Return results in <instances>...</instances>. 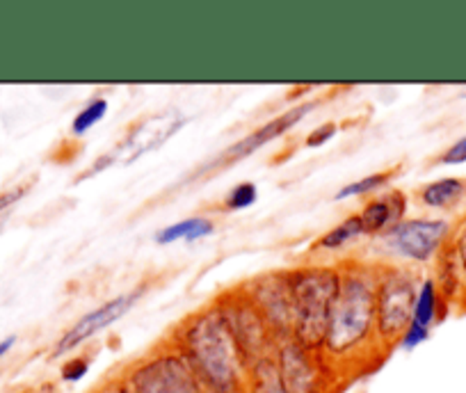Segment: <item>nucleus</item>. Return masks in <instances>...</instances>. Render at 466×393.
Instances as JSON below:
<instances>
[{"mask_svg": "<svg viewBox=\"0 0 466 393\" xmlns=\"http://www.w3.org/2000/svg\"><path fill=\"white\" fill-rule=\"evenodd\" d=\"M340 288L331 309L322 357L340 379L382 361L375 318L378 261L348 258L339 263Z\"/></svg>", "mask_w": 466, "mask_h": 393, "instance_id": "obj_1", "label": "nucleus"}, {"mask_svg": "<svg viewBox=\"0 0 466 393\" xmlns=\"http://www.w3.org/2000/svg\"><path fill=\"white\" fill-rule=\"evenodd\" d=\"M208 393H245L248 368L219 307L208 302L169 334Z\"/></svg>", "mask_w": 466, "mask_h": 393, "instance_id": "obj_2", "label": "nucleus"}, {"mask_svg": "<svg viewBox=\"0 0 466 393\" xmlns=\"http://www.w3.org/2000/svg\"><path fill=\"white\" fill-rule=\"evenodd\" d=\"M293 300L290 338L311 352H322L331 309L340 288L339 263H304L286 270Z\"/></svg>", "mask_w": 466, "mask_h": 393, "instance_id": "obj_3", "label": "nucleus"}, {"mask_svg": "<svg viewBox=\"0 0 466 393\" xmlns=\"http://www.w3.org/2000/svg\"><path fill=\"white\" fill-rule=\"evenodd\" d=\"M419 286V275L411 267L378 261V290H375L378 318H375V329H378V341L384 355L396 350L402 334L410 328Z\"/></svg>", "mask_w": 466, "mask_h": 393, "instance_id": "obj_4", "label": "nucleus"}, {"mask_svg": "<svg viewBox=\"0 0 466 393\" xmlns=\"http://www.w3.org/2000/svg\"><path fill=\"white\" fill-rule=\"evenodd\" d=\"M128 393H208L190 361L169 338L119 373Z\"/></svg>", "mask_w": 466, "mask_h": 393, "instance_id": "obj_5", "label": "nucleus"}, {"mask_svg": "<svg viewBox=\"0 0 466 393\" xmlns=\"http://www.w3.org/2000/svg\"><path fill=\"white\" fill-rule=\"evenodd\" d=\"M186 122L187 117L181 113V110H165V113H154V115H147V117H140L137 122H133L131 126L127 128L122 140L116 142L107 154L98 156L87 172L80 174L78 181L96 176L98 172L112 167L115 163H124V165L136 163L137 158L160 149L165 142L172 140V137L186 126Z\"/></svg>", "mask_w": 466, "mask_h": 393, "instance_id": "obj_6", "label": "nucleus"}, {"mask_svg": "<svg viewBox=\"0 0 466 393\" xmlns=\"http://www.w3.org/2000/svg\"><path fill=\"white\" fill-rule=\"evenodd\" d=\"M215 305L222 311L228 332L238 346L245 364L252 366L254 361L263 359V357L275 355V348L279 341L275 338L270 325L266 323L257 305L249 300L243 286H236V288L215 297Z\"/></svg>", "mask_w": 466, "mask_h": 393, "instance_id": "obj_7", "label": "nucleus"}, {"mask_svg": "<svg viewBox=\"0 0 466 393\" xmlns=\"http://www.w3.org/2000/svg\"><path fill=\"white\" fill-rule=\"evenodd\" d=\"M275 359L289 393H334L340 382L322 352L307 350L293 338L277 343Z\"/></svg>", "mask_w": 466, "mask_h": 393, "instance_id": "obj_8", "label": "nucleus"}, {"mask_svg": "<svg viewBox=\"0 0 466 393\" xmlns=\"http://www.w3.org/2000/svg\"><path fill=\"white\" fill-rule=\"evenodd\" d=\"M318 106H320V101H318V98H311V101H304V104H299V106H295V108H289L286 113L277 115L275 119H270V122H266L263 126H258L257 131L248 133V136L240 137L238 142H233L231 146H227L222 154L215 156L213 160H208L206 165H201V167L197 169L190 178H208V176H213V174L222 172V169L231 167V165L240 163V160L249 158V156L257 154L261 146L270 145L272 140L286 136L290 128L298 126V124L302 122V119L307 117L311 110H316Z\"/></svg>", "mask_w": 466, "mask_h": 393, "instance_id": "obj_9", "label": "nucleus"}, {"mask_svg": "<svg viewBox=\"0 0 466 393\" xmlns=\"http://www.w3.org/2000/svg\"><path fill=\"white\" fill-rule=\"evenodd\" d=\"M451 222L439 217H419V220H402L400 225L380 236V240L393 257L411 263H428L437 258L443 245L451 240Z\"/></svg>", "mask_w": 466, "mask_h": 393, "instance_id": "obj_10", "label": "nucleus"}, {"mask_svg": "<svg viewBox=\"0 0 466 393\" xmlns=\"http://www.w3.org/2000/svg\"><path fill=\"white\" fill-rule=\"evenodd\" d=\"M147 290H149V281H145V284H137L136 288L127 290V293L116 295V297L103 302V305H98L96 309H92L89 314H85L80 320H76V323L71 325V328L66 329L60 338H57L56 346H53V352H51L53 359H60V357L69 355V352H74L76 348L83 346L85 341H89L92 337H96L98 332L112 328L116 320H122L124 316H127L128 311L137 305V302H140V297H145Z\"/></svg>", "mask_w": 466, "mask_h": 393, "instance_id": "obj_11", "label": "nucleus"}, {"mask_svg": "<svg viewBox=\"0 0 466 393\" xmlns=\"http://www.w3.org/2000/svg\"><path fill=\"white\" fill-rule=\"evenodd\" d=\"M245 293L257 305L266 323L270 325L277 341L290 338L293 334V300H290V286L286 270L261 275L252 281H245Z\"/></svg>", "mask_w": 466, "mask_h": 393, "instance_id": "obj_12", "label": "nucleus"}, {"mask_svg": "<svg viewBox=\"0 0 466 393\" xmlns=\"http://www.w3.org/2000/svg\"><path fill=\"white\" fill-rule=\"evenodd\" d=\"M410 202L407 195L398 187L384 192L382 196H375L360 211L361 227H364V236H382L387 234L391 227L400 225L405 220V213Z\"/></svg>", "mask_w": 466, "mask_h": 393, "instance_id": "obj_13", "label": "nucleus"}, {"mask_svg": "<svg viewBox=\"0 0 466 393\" xmlns=\"http://www.w3.org/2000/svg\"><path fill=\"white\" fill-rule=\"evenodd\" d=\"M446 311H448V302L441 297L434 279L432 277H425L419 286V295H416L411 323H414L416 328L432 332V325H437L439 320L446 316Z\"/></svg>", "mask_w": 466, "mask_h": 393, "instance_id": "obj_14", "label": "nucleus"}, {"mask_svg": "<svg viewBox=\"0 0 466 393\" xmlns=\"http://www.w3.org/2000/svg\"><path fill=\"white\" fill-rule=\"evenodd\" d=\"M466 181L457 176L439 178V181L425 183L419 190V202L428 208H452L464 199Z\"/></svg>", "mask_w": 466, "mask_h": 393, "instance_id": "obj_15", "label": "nucleus"}, {"mask_svg": "<svg viewBox=\"0 0 466 393\" xmlns=\"http://www.w3.org/2000/svg\"><path fill=\"white\" fill-rule=\"evenodd\" d=\"M245 393H289L284 379H281L275 355L263 357V359L254 361L249 366Z\"/></svg>", "mask_w": 466, "mask_h": 393, "instance_id": "obj_16", "label": "nucleus"}, {"mask_svg": "<svg viewBox=\"0 0 466 393\" xmlns=\"http://www.w3.org/2000/svg\"><path fill=\"white\" fill-rule=\"evenodd\" d=\"M215 231V222L208 217H186V220L172 222V225L163 227V229L156 234V243L158 245H172L178 240H186V243H195V240L206 238Z\"/></svg>", "mask_w": 466, "mask_h": 393, "instance_id": "obj_17", "label": "nucleus"}, {"mask_svg": "<svg viewBox=\"0 0 466 393\" xmlns=\"http://www.w3.org/2000/svg\"><path fill=\"white\" fill-rule=\"evenodd\" d=\"M364 236V227H361L360 213H352V216L345 217L343 222H339L336 227H331L327 234H322L320 238L313 243V249L318 252H336V249L345 247L352 240L361 238Z\"/></svg>", "mask_w": 466, "mask_h": 393, "instance_id": "obj_18", "label": "nucleus"}, {"mask_svg": "<svg viewBox=\"0 0 466 393\" xmlns=\"http://www.w3.org/2000/svg\"><path fill=\"white\" fill-rule=\"evenodd\" d=\"M398 172H400V167L384 169V172L370 174V176L360 178V181L348 183V186H343L339 192H336L334 199H336V202H343V199H352V196H364V195H369V192L380 190V187L389 186V183H391V178L396 176Z\"/></svg>", "mask_w": 466, "mask_h": 393, "instance_id": "obj_19", "label": "nucleus"}, {"mask_svg": "<svg viewBox=\"0 0 466 393\" xmlns=\"http://www.w3.org/2000/svg\"><path fill=\"white\" fill-rule=\"evenodd\" d=\"M107 108H110V104H107V98L103 96H96L92 98L87 106H85L80 113H76L74 122H71V136L74 137H83L85 133L92 131L94 126H96L101 119H106L107 115Z\"/></svg>", "mask_w": 466, "mask_h": 393, "instance_id": "obj_20", "label": "nucleus"}, {"mask_svg": "<svg viewBox=\"0 0 466 393\" xmlns=\"http://www.w3.org/2000/svg\"><path fill=\"white\" fill-rule=\"evenodd\" d=\"M258 199V187L257 183L243 181L238 186H233V190H228V195L224 196V208L227 211H245V208L254 207Z\"/></svg>", "mask_w": 466, "mask_h": 393, "instance_id": "obj_21", "label": "nucleus"}, {"mask_svg": "<svg viewBox=\"0 0 466 393\" xmlns=\"http://www.w3.org/2000/svg\"><path fill=\"white\" fill-rule=\"evenodd\" d=\"M451 247L452 252H455L457 266H460L461 284H464V297H461V305L466 307V217L455 227V229H452Z\"/></svg>", "mask_w": 466, "mask_h": 393, "instance_id": "obj_22", "label": "nucleus"}, {"mask_svg": "<svg viewBox=\"0 0 466 393\" xmlns=\"http://www.w3.org/2000/svg\"><path fill=\"white\" fill-rule=\"evenodd\" d=\"M89 366H92V359H89V357H85V355L71 357V359L66 361L60 370L62 382H69V384L80 382V379L89 373Z\"/></svg>", "mask_w": 466, "mask_h": 393, "instance_id": "obj_23", "label": "nucleus"}, {"mask_svg": "<svg viewBox=\"0 0 466 393\" xmlns=\"http://www.w3.org/2000/svg\"><path fill=\"white\" fill-rule=\"evenodd\" d=\"M336 133H339V124L327 122L322 124V126L313 128V131L307 136V140H304V145H307V149H320V146H325Z\"/></svg>", "mask_w": 466, "mask_h": 393, "instance_id": "obj_24", "label": "nucleus"}, {"mask_svg": "<svg viewBox=\"0 0 466 393\" xmlns=\"http://www.w3.org/2000/svg\"><path fill=\"white\" fill-rule=\"evenodd\" d=\"M439 165H461L466 163V136L460 137L457 142H452L446 151L437 158Z\"/></svg>", "mask_w": 466, "mask_h": 393, "instance_id": "obj_25", "label": "nucleus"}, {"mask_svg": "<svg viewBox=\"0 0 466 393\" xmlns=\"http://www.w3.org/2000/svg\"><path fill=\"white\" fill-rule=\"evenodd\" d=\"M28 190H30V183H19V186H15V187H10V190L3 192V195H0V216H3L5 211H10L15 204H19Z\"/></svg>", "mask_w": 466, "mask_h": 393, "instance_id": "obj_26", "label": "nucleus"}, {"mask_svg": "<svg viewBox=\"0 0 466 393\" xmlns=\"http://www.w3.org/2000/svg\"><path fill=\"white\" fill-rule=\"evenodd\" d=\"M92 393H128V388L124 387L122 378H119V373H116L115 378H110L107 382H103L101 387L94 388Z\"/></svg>", "mask_w": 466, "mask_h": 393, "instance_id": "obj_27", "label": "nucleus"}, {"mask_svg": "<svg viewBox=\"0 0 466 393\" xmlns=\"http://www.w3.org/2000/svg\"><path fill=\"white\" fill-rule=\"evenodd\" d=\"M15 343H16V337H15V334H12V337H7V338H3V341H0V359H3V357H5L7 352L12 350V348H15Z\"/></svg>", "mask_w": 466, "mask_h": 393, "instance_id": "obj_28", "label": "nucleus"}, {"mask_svg": "<svg viewBox=\"0 0 466 393\" xmlns=\"http://www.w3.org/2000/svg\"><path fill=\"white\" fill-rule=\"evenodd\" d=\"M0 227H3V222H0Z\"/></svg>", "mask_w": 466, "mask_h": 393, "instance_id": "obj_29", "label": "nucleus"}]
</instances>
